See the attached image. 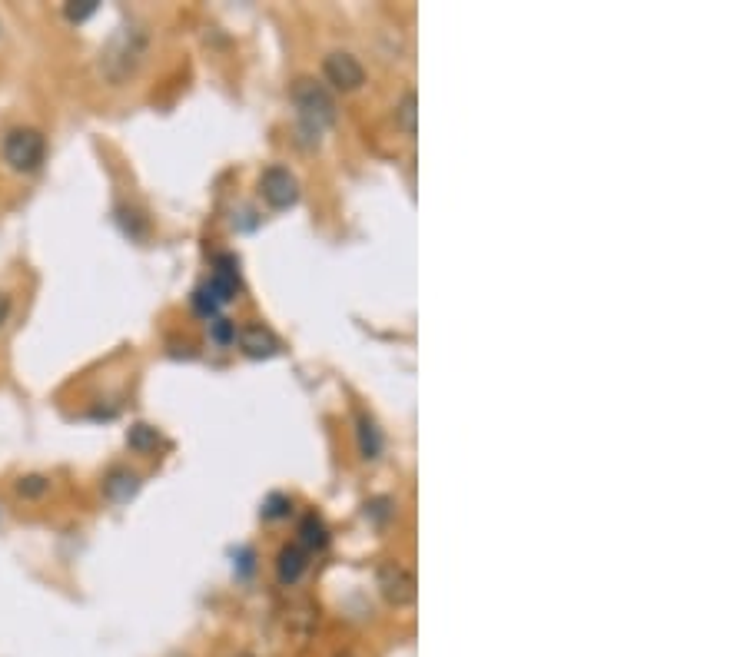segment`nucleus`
<instances>
[{
  "mask_svg": "<svg viewBox=\"0 0 747 657\" xmlns=\"http://www.w3.org/2000/svg\"><path fill=\"white\" fill-rule=\"evenodd\" d=\"M293 100L299 107V117H303V133H316V140H319V133L336 120V100L329 97V90L323 83H316L309 77L296 80Z\"/></svg>",
  "mask_w": 747,
  "mask_h": 657,
  "instance_id": "obj_1",
  "label": "nucleus"
},
{
  "mask_svg": "<svg viewBox=\"0 0 747 657\" xmlns=\"http://www.w3.org/2000/svg\"><path fill=\"white\" fill-rule=\"evenodd\" d=\"M306 568H309V555L299 545H286L283 551H279V561H276L279 584H296L306 575Z\"/></svg>",
  "mask_w": 747,
  "mask_h": 657,
  "instance_id": "obj_8",
  "label": "nucleus"
},
{
  "mask_svg": "<svg viewBox=\"0 0 747 657\" xmlns=\"http://www.w3.org/2000/svg\"><path fill=\"white\" fill-rule=\"evenodd\" d=\"M47 488H50V482L44 475H27V478H20V482H17V495L40 498V495H47Z\"/></svg>",
  "mask_w": 747,
  "mask_h": 657,
  "instance_id": "obj_15",
  "label": "nucleus"
},
{
  "mask_svg": "<svg viewBox=\"0 0 747 657\" xmlns=\"http://www.w3.org/2000/svg\"><path fill=\"white\" fill-rule=\"evenodd\" d=\"M356 438H359V455L372 462V458L382 455V429L376 425V419L366 412L356 415Z\"/></svg>",
  "mask_w": 747,
  "mask_h": 657,
  "instance_id": "obj_9",
  "label": "nucleus"
},
{
  "mask_svg": "<svg viewBox=\"0 0 747 657\" xmlns=\"http://www.w3.org/2000/svg\"><path fill=\"white\" fill-rule=\"evenodd\" d=\"M329 545V528L323 525L319 515H306L303 525H299V548L303 551H319Z\"/></svg>",
  "mask_w": 747,
  "mask_h": 657,
  "instance_id": "obj_10",
  "label": "nucleus"
},
{
  "mask_svg": "<svg viewBox=\"0 0 747 657\" xmlns=\"http://www.w3.org/2000/svg\"><path fill=\"white\" fill-rule=\"evenodd\" d=\"M236 342H240L243 356H249V359H273L279 352V339L266 326L240 329V332H236Z\"/></svg>",
  "mask_w": 747,
  "mask_h": 657,
  "instance_id": "obj_6",
  "label": "nucleus"
},
{
  "mask_svg": "<svg viewBox=\"0 0 747 657\" xmlns=\"http://www.w3.org/2000/svg\"><path fill=\"white\" fill-rule=\"evenodd\" d=\"M160 435L157 429H150V425H133V429L127 432V445L133 448V452H150V448H157Z\"/></svg>",
  "mask_w": 747,
  "mask_h": 657,
  "instance_id": "obj_13",
  "label": "nucleus"
},
{
  "mask_svg": "<svg viewBox=\"0 0 747 657\" xmlns=\"http://www.w3.org/2000/svg\"><path fill=\"white\" fill-rule=\"evenodd\" d=\"M97 0H70V4L64 7V17L70 20V24H83L87 17L97 14Z\"/></svg>",
  "mask_w": 747,
  "mask_h": 657,
  "instance_id": "obj_14",
  "label": "nucleus"
},
{
  "mask_svg": "<svg viewBox=\"0 0 747 657\" xmlns=\"http://www.w3.org/2000/svg\"><path fill=\"white\" fill-rule=\"evenodd\" d=\"M44 153H47V143L40 137L37 130L30 127H20V130H10L7 140H4V160L10 170L17 173H34L40 163H44Z\"/></svg>",
  "mask_w": 747,
  "mask_h": 657,
  "instance_id": "obj_2",
  "label": "nucleus"
},
{
  "mask_svg": "<svg viewBox=\"0 0 747 657\" xmlns=\"http://www.w3.org/2000/svg\"><path fill=\"white\" fill-rule=\"evenodd\" d=\"M226 306V302L220 299V292H216L210 283H203L200 289L193 292V309L200 312V316H216V309Z\"/></svg>",
  "mask_w": 747,
  "mask_h": 657,
  "instance_id": "obj_12",
  "label": "nucleus"
},
{
  "mask_svg": "<svg viewBox=\"0 0 747 657\" xmlns=\"http://www.w3.org/2000/svg\"><path fill=\"white\" fill-rule=\"evenodd\" d=\"M323 73H326V80L332 83V87L342 90V93L359 90L362 83H366V70H362V64L352 54H342V50H336V54L326 57Z\"/></svg>",
  "mask_w": 747,
  "mask_h": 657,
  "instance_id": "obj_5",
  "label": "nucleus"
},
{
  "mask_svg": "<svg viewBox=\"0 0 747 657\" xmlns=\"http://www.w3.org/2000/svg\"><path fill=\"white\" fill-rule=\"evenodd\" d=\"M289 498L286 495H269L266 498V505H263V515L266 518H283V515H289Z\"/></svg>",
  "mask_w": 747,
  "mask_h": 657,
  "instance_id": "obj_17",
  "label": "nucleus"
},
{
  "mask_svg": "<svg viewBox=\"0 0 747 657\" xmlns=\"http://www.w3.org/2000/svg\"><path fill=\"white\" fill-rule=\"evenodd\" d=\"M236 657H256V654H236Z\"/></svg>",
  "mask_w": 747,
  "mask_h": 657,
  "instance_id": "obj_20",
  "label": "nucleus"
},
{
  "mask_svg": "<svg viewBox=\"0 0 747 657\" xmlns=\"http://www.w3.org/2000/svg\"><path fill=\"white\" fill-rule=\"evenodd\" d=\"M210 336L220 342V346H226V342H236V326H233L230 319H213Z\"/></svg>",
  "mask_w": 747,
  "mask_h": 657,
  "instance_id": "obj_16",
  "label": "nucleus"
},
{
  "mask_svg": "<svg viewBox=\"0 0 747 657\" xmlns=\"http://www.w3.org/2000/svg\"><path fill=\"white\" fill-rule=\"evenodd\" d=\"M415 110H419V97H415L412 90L402 93L399 110H396V123H399V130L406 133V137H415Z\"/></svg>",
  "mask_w": 747,
  "mask_h": 657,
  "instance_id": "obj_11",
  "label": "nucleus"
},
{
  "mask_svg": "<svg viewBox=\"0 0 747 657\" xmlns=\"http://www.w3.org/2000/svg\"><path fill=\"white\" fill-rule=\"evenodd\" d=\"M379 591L396 608H409V604H415V594H419L415 591V575L409 568H402L399 561H386L379 568Z\"/></svg>",
  "mask_w": 747,
  "mask_h": 657,
  "instance_id": "obj_3",
  "label": "nucleus"
},
{
  "mask_svg": "<svg viewBox=\"0 0 747 657\" xmlns=\"http://www.w3.org/2000/svg\"><path fill=\"white\" fill-rule=\"evenodd\" d=\"M140 492V475L130 472V468H113V472L103 478V495L110 498V502H130L133 495Z\"/></svg>",
  "mask_w": 747,
  "mask_h": 657,
  "instance_id": "obj_7",
  "label": "nucleus"
},
{
  "mask_svg": "<svg viewBox=\"0 0 747 657\" xmlns=\"http://www.w3.org/2000/svg\"><path fill=\"white\" fill-rule=\"evenodd\" d=\"M259 190H263V200L273 210H286V206H293L299 200V183L286 166H269L263 180H259Z\"/></svg>",
  "mask_w": 747,
  "mask_h": 657,
  "instance_id": "obj_4",
  "label": "nucleus"
},
{
  "mask_svg": "<svg viewBox=\"0 0 747 657\" xmlns=\"http://www.w3.org/2000/svg\"><path fill=\"white\" fill-rule=\"evenodd\" d=\"M336 657H356V654H336Z\"/></svg>",
  "mask_w": 747,
  "mask_h": 657,
  "instance_id": "obj_19",
  "label": "nucleus"
},
{
  "mask_svg": "<svg viewBox=\"0 0 747 657\" xmlns=\"http://www.w3.org/2000/svg\"><path fill=\"white\" fill-rule=\"evenodd\" d=\"M7 316H10V299L4 296V292H0V326L7 322Z\"/></svg>",
  "mask_w": 747,
  "mask_h": 657,
  "instance_id": "obj_18",
  "label": "nucleus"
}]
</instances>
